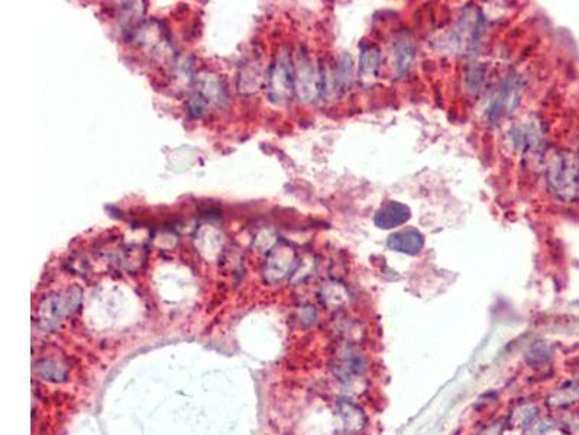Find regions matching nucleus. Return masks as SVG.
Returning <instances> with one entry per match:
<instances>
[{
	"instance_id": "obj_4",
	"label": "nucleus",
	"mask_w": 579,
	"mask_h": 435,
	"mask_svg": "<svg viewBox=\"0 0 579 435\" xmlns=\"http://www.w3.org/2000/svg\"><path fill=\"white\" fill-rule=\"evenodd\" d=\"M411 218V209L397 201L384 202L374 215V225L379 230H394L407 224Z\"/></svg>"
},
{
	"instance_id": "obj_5",
	"label": "nucleus",
	"mask_w": 579,
	"mask_h": 435,
	"mask_svg": "<svg viewBox=\"0 0 579 435\" xmlns=\"http://www.w3.org/2000/svg\"><path fill=\"white\" fill-rule=\"evenodd\" d=\"M425 235L418 228H404L393 232L387 239V247L391 251L403 253L407 256H418L425 249Z\"/></svg>"
},
{
	"instance_id": "obj_3",
	"label": "nucleus",
	"mask_w": 579,
	"mask_h": 435,
	"mask_svg": "<svg viewBox=\"0 0 579 435\" xmlns=\"http://www.w3.org/2000/svg\"><path fill=\"white\" fill-rule=\"evenodd\" d=\"M330 369L342 382H351V380L361 377L365 373L367 362L364 356L352 351L351 344H348V347L341 350L339 354L335 356Z\"/></svg>"
},
{
	"instance_id": "obj_12",
	"label": "nucleus",
	"mask_w": 579,
	"mask_h": 435,
	"mask_svg": "<svg viewBox=\"0 0 579 435\" xmlns=\"http://www.w3.org/2000/svg\"><path fill=\"white\" fill-rule=\"evenodd\" d=\"M516 417H517V422L523 427H529L537 417V407L532 406V405H525L521 406L520 410L516 411Z\"/></svg>"
},
{
	"instance_id": "obj_14",
	"label": "nucleus",
	"mask_w": 579,
	"mask_h": 435,
	"mask_svg": "<svg viewBox=\"0 0 579 435\" xmlns=\"http://www.w3.org/2000/svg\"><path fill=\"white\" fill-rule=\"evenodd\" d=\"M501 431H503V422L499 421V422H494L489 427H487L480 435H501Z\"/></svg>"
},
{
	"instance_id": "obj_1",
	"label": "nucleus",
	"mask_w": 579,
	"mask_h": 435,
	"mask_svg": "<svg viewBox=\"0 0 579 435\" xmlns=\"http://www.w3.org/2000/svg\"><path fill=\"white\" fill-rule=\"evenodd\" d=\"M547 183L554 193L565 201L579 195V161L569 153H558L547 165Z\"/></svg>"
},
{
	"instance_id": "obj_6",
	"label": "nucleus",
	"mask_w": 579,
	"mask_h": 435,
	"mask_svg": "<svg viewBox=\"0 0 579 435\" xmlns=\"http://www.w3.org/2000/svg\"><path fill=\"white\" fill-rule=\"evenodd\" d=\"M338 414L342 419L343 428L349 435H360L367 427V417L361 406L349 399H339Z\"/></svg>"
},
{
	"instance_id": "obj_7",
	"label": "nucleus",
	"mask_w": 579,
	"mask_h": 435,
	"mask_svg": "<svg viewBox=\"0 0 579 435\" xmlns=\"http://www.w3.org/2000/svg\"><path fill=\"white\" fill-rule=\"evenodd\" d=\"M521 81L520 78H510L504 88L501 89L499 97L495 99L492 109H491V118L497 119L499 117L510 112L511 109L516 107V105L520 100V93H521Z\"/></svg>"
},
{
	"instance_id": "obj_8",
	"label": "nucleus",
	"mask_w": 579,
	"mask_h": 435,
	"mask_svg": "<svg viewBox=\"0 0 579 435\" xmlns=\"http://www.w3.org/2000/svg\"><path fill=\"white\" fill-rule=\"evenodd\" d=\"M35 371L41 379L48 380V382H54V383H61L68 379L67 364L63 360L55 359V357L39 359L35 363Z\"/></svg>"
},
{
	"instance_id": "obj_2",
	"label": "nucleus",
	"mask_w": 579,
	"mask_h": 435,
	"mask_svg": "<svg viewBox=\"0 0 579 435\" xmlns=\"http://www.w3.org/2000/svg\"><path fill=\"white\" fill-rule=\"evenodd\" d=\"M78 302V294H73L68 292L67 294H61L59 297H48L42 302L39 308V323L45 330L54 328L55 325L60 322V319L70 314L73 306Z\"/></svg>"
},
{
	"instance_id": "obj_9",
	"label": "nucleus",
	"mask_w": 579,
	"mask_h": 435,
	"mask_svg": "<svg viewBox=\"0 0 579 435\" xmlns=\"http://www.w3.org/2000/svg\"><path fill=\"white\" fill-rule=\"evenodd\" d=\"M381 64V52L377 45H365L361 52V74L375 77Z\"/></svg>"
},
{
	"instance_id": "obj_11",
	"label": "nucleus",
	"mask_w": 579,
	"mask_h": 435,
	"mask_svg": "<svg viewBox=\"0 0 579 435\" xmlns=\"http://www.w3.org/2000/svg\"><path fill=\"white\" fill-rule=\"evenodd\" d=\"M415 57V49H413L410 42H401L397 47V67L401 73H404L408 67L410 63Z\"/></svg>"
},
{
	"instance_id": "obj_10",
	"label": "nucleus",
	"mask_w": 579,
	"mask_h": 435,
	"mask_svg": "<svg viewBox=\"0 0 579 435\" xmlns=\"http://www.w3.org/2000/svg\"><path fill=\"white\" fill-rule=\"evenodd\" d=\"M348 296H349V294H348L346 289H345L343 286L338 285V283L330 285V286L326 287V289L323 290V293H322L323 302H324L327 306H332V308H338V306L343 305V304L348 301Z\"/></svg>"
},
{
	"instance_id": "obj_15",
	"label": "nucleus",
	"mask_w": 579,
	"mask_h": 435,
	"mask_svg": "<svg viewBox=\"0 0 579 435\" xmlns=\"http://www.w3.org/2000/svg\"><path fill=\"white\" fill-rule=\"evenodd\" d=\"M352 63L348 60L346 63H343V66H342V71H341V74H349L351 73V68H352V66H351ZM346 78V81L349 83V80H351V77H348V76H338V80L341 81V83H343V80Z\"/></svg>"
},
{
	"instance_id": "obj_13",
	"label": "nucleus",
	"mask_w": 579,
	"mask_h": 435,
	"mask_svg": "<svg viewBox=\"0 0 579 435\" xmlns=\"http://www.w3.org/2000/svg\"><path fill=\"white\" fill-rule=\"evenodd\" d=\"M547 359H549V350H547V347L543 345V344L535 345V347L528 352V356H526L528 363H530V364H537V363H542V362H544V360H547Z\"/></svg>"
}]
</instances>
